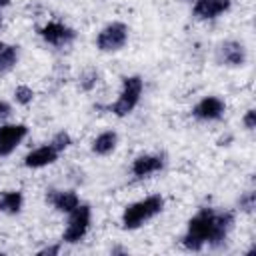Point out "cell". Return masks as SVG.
Wrapping results in <instances>:
<instances>
[{
  "label": "cell",
  "mask_w": 256,
  "mask_h": 256,
  "mask_svg": "<svg viewBox=\"0 0 256 256\" xmlns=\"http://www.w3.org/2000/svg\"><path fill=\"white\" fill-rule=\"evenodd\" d=\"M236 226V212L228 208L200 206L186 222L180 236V246L186 252L220 250L226 246Z\"/></svg>",
  "instance_id": "1"
},
{
  "label": "cell",
  "mask_w": 256,
  "mask_h": 256,
  "mask_svg": "<svg viewBox=\"0 0 256 256\" xmlns=\"http://www.w3.org/2000/svg\"><path fill=\"white\" fill-rule=\"evenodd\" d=\"M164 208H166V198L158 192L148 194L144 198H138V200L124 206V210L120 214V226L126 232L140 230L142 226H146L148 222L158 218L164 212Z\"/></svg>",
  "instance_id": "2"
},
{
  "label": "cell",
  "mask_w": 256,
  "mask_h": 256,
  "mask_svg": "<svg viewBox=\"0 0 256 256\" xmlns=\"http://www.w3.org/2000/svg\"><path fill=\"white\" fill-rule=\"evenodd\" d=\"M142 96H144V78L140 74H124L120 78L118 96L114 98V102L106 106V112H110L116 118H126L138 108Z\"/></svg>",
  "instance_id": "3"
},
{
  "label": "cell",
  "mask_w": 256,
  "mask_h": 256,
  "mask_svg": "<svg viewBox=\"0 0 256 256\" xmlns=\"http://www.w3.org/2000/svg\"><path fill=\"white\" fill-rule=\"evenodd\" d=\"M130 42V26L122 20H110L104 24L94 38V46L102 54H116L122 52Z\"/></svg>",
  "instance_id": "4"
},
{
  "label": "cell",
  "mask_w": 256,
  "mask_h": 256,
  "mask_svg": "<svg viewBox=\"0 0 256 256\" xmlns=\"http://www.w3.org/2000/svg\"><path fill=\"white\" fill-rule=\"evenodd\" d=\"M90 226H92V206L88 202H80L70 214H66V224L60 242L68 246L80 244L90 232Z\"/></svg>",
  "instance_id": "5"
},
{
  "label": "cell",
  "mask_w": 256,
  "mask_h": 256,
  "mask_svg": "<svg viewBox=\"0 0 256 256\" xmlns=\"http://www.w3.org/2000/svg\"><path fill=\"white\" fill-rule=\"evenodd\" d=\"M38 36L46 46H52L56 50L70 48L78 40L76 28L62 20H46L42 26H38Z\"/></svg>",
  "instance_id": "6"
},
{
  "label": "cell",
  "mask_w": 256,
  "mask_h": 256,
  "mask_svg": "<svg viewBox=\"0 0 256 256\" xmlns=\"http://www.w3.org/2000/svg\"><path fill=\"white\" fill-rule=\"evenodd\" d=\"M216 62L224 68H244L248 64V48L244 42L236 38L222 40L216 46Z\"/></svg>",
  "instance_id": "7"
},
{
  "label": "cell",
  "mask_w": 256,
  "mask_h": 256,
  "mask_svg": "<svg viewBox=\"0 0 256 256\" xmlns=\"http://www.w3.org/2000/svg\"><path fill=\"white\" fill-rule=\"evenodd\" d=\"M168 160L162 152H144L132 158L130 162V176L134 180H146L160 174L166 168Z\"/></svg>",
  "instance_id": "8"
},
{
  "label": "cell",
  "mask_w": 256,
  "mask_h": 256,
  "mask_svg": "<svg viewBox=\"0 0 256 256\" xmlns=\"http://www.w3.org/2000/svg\"><path fill=\"white\" fill-rule=\"evenodd\" d=\"M226 114V102L224 98L216 96V94H208L202 96L192 108H190V116L196 122L202 124H212V122H220Z\"/></svg>",
  "instance_id": "9"
},
{
  "label": "cell",
  "mask_w": 256,
  "mask_h": 256,
  "mask_svg": "<svg viewBox=\"0 0 256 256\" xmlns=\"http://www.w3.org/2000/svg\"><path fill=\"white\" fill-rule=\"evenodd\" d=\"M30 128L24 122H4L0 124V158L12 156L28 138Z\"/></svg>",
  "instance_id": "10"
},
{
  "label": "cell",
  "mask_w": 256,
  "mask_h": 256,
  "mask_svg": "<svg viewBox=\"0 0 256 256\" xmlns=\"http://www.w3.org/2000/svg\"><path fill=\"white\" fill-rule=\"evenodd\" d=\"M232 0H194L190 14L196 22H214L232 10Z\"/></svg>",
  "instance_id": "11"
},
{
  "label": "cell",
  "mask_w": 256,
  "mask_h": 256,
  "mask_svg": "<svg viewBox=\"0 0 256 256\" xmlns=\"http://www.w3.org/2000/svg\"><path fill=\"white\" fill-rule=\"evenodd\" d=\"M44 202L58 214H70L82 200L74 188H48L44 194Z\"/></svg>",
  "instance_id": "12"
},
{
  "label": "cell",
  "mask_w": 256,
  "mask_h": 256,
  "mask_svg": "<svg viewBox=\"0 0 256 256\" xmlns=\"http://www.w3.org/2000/svg\"><path fill=\"white\" fill-rule=\"evenodd\" d=\"M58 158H60V152L50 142H44V144H38V146L30 148L24 154L22 164L28 170H42V168H48V166L56 164Z\"/></svg>",
  "instance_id": "13"
},
{
  "label": "cell",
  "mask_w": 256,
  "mask_h": 256,
  "mask_svg": "<svg viewBox=\"0 0 256 256\" xmlns=\"http://www.w3.org/2000/svg\"><path fill=\"white\" fill-rule=\"evenodd\" d=\"M118 144H120V136H118V132L112 130V128H108V130L98 132V134L92 138V142H90V152H92L94 156L106 158V156H110V154L116 152Z\"/></svg>",
  "instance_id": "14"
},
{
  "label": "cell",
  "mask_w": 256,
  "mask_h": 256,
  "mask_svg": "<svg viewBox=\"0 0 256 256\" xmlns=\"http://www.w3.org/2000/svg\"><path fill=\"white\" fill-rule=\"evenodd\" d=\"M24 210V192L16 188L0 190V214L18 216Z\"/></svg>",
  "instance_id": "15"
},
{
  "label": "cell",
  "mask_w": 256,
  "mask_h": 256,
  "mask_svg": "<svg viewBox=\"0 0 256 256\" xmlns=\"http://www.w3.org/2000/svg\"><path fill=\"white\" fill-rule=\"evenodd\" d=\"M20 62V46L0 40V76L10 74Z\"/></svg>",
  "instance_id": "16"
},
{
  "label": "cell",
  "mask_w": 256,
  "mask_h": 256,
  "mask_svg": "<svg viewBox=\"0 0 256 256\" xmlns=\"http://www.w3.org/2000/svg\"><path fill=\"white\" fill-rule=\"evenodd\" d=\"M76 84H78V90L80 92H92L100 84V72H98V68H94V66L84 68L78 74V82Z\"/></svg>",
  "instance_id": "17"
},
{
  "label": "cell",
  "mask_w": 256,
  "mask_h": 256,
  "mask_svg": "<svg viewBox=\"0 0 256 256\" xmlns=\"http://www.w3.org/2000/svg\"><path fill=\"white\" fill-rule=\"evenodd\" d=\"M34 98H36V92H34V88L28 86V84H18V86L12 90V102H14L16 106L26 108V106H30V104L34 102Z\"/></svg>",
  "instance_id": "18"
},
{
  "label": "cell",
  "mask_w": 256,
  "mask_h": 256,
  "mask_svg": "<svg viewBox=\"0 0 256 256\" xmlns=\"http://www.w3.org/2000/svg\"><path fill=\"white\" fill-rule=\"evenodd\" d=\"M256 208V192L250 188V190H244L240 192L238 200H236V210L240 214H252Z\"/></svg>",
  "instance_id": "19"
},
{
  "label": "cell",
  "mask_w": 256,
  "mask_h": 256,
  "mask_svg": "<svg viewBox=\"0 0 256 256\" xmlns=\"http://www.w3.org/2000/svg\"><path fill=\"white\" fill-rule=\"evenodd\" d=\"M60 154H64L68 148H72V144H74V138H72V134L68 132V130H58V132H54L52 134V138L48 140Z\"/></svg>",
  "instance_id": "20"
},
{
  "label": "cell",
  "mask_w": 256,
  "mask_h": 256,
  "mask_svg": "<svg viewBox=\"0 0 256 256\" xmlns=\"http://www.w3.org/2000/svg\"><path fill=\"white\" fill-rule=\"evenodd\" d=\"M240 124H242V128H244L246 132H254V130H256V110H254V108H248V110L242 114Z\"/></svg>",
  "instance_id": "21"
},
{
  "label": "cell",
  "mask_w": 256,
  "mask_h": 256,
  "mask_svg": "<svg viewBox=\"0 0 256 256\" xmlns=\"http://www.w3.org/2000/svg\"><path fill=\"white\" fill-rule=\"evenodd\" d=\"M12 114H14V104L6 98H0V124L10 122Z\"/></svg>",
  "instance_id": "22"
},
{
  "label": "cell",
  "mask_w": 256,
  "mask_h": 256,
  "mask_svg": "<svg viewBox=\"0 0 256 256\" xmlns=\"http://www.w3.org/2000/svg\"><path fill=\"white\" fill-rule=\"evenodd\" d=\"M62 250V242H54V244H46L42 248L36 250V256H58Z\"/></svg>",
  "instance_id": "23"
},
{
  "label": "cell",
  "mask_w": 256,
  "mask_h": 256,
  "mask_svg": "<svg viewBox=\"0 0 256 256\" xmlns=\"http://www.w3.org/2000/svg\"><path fill=\"white\" fill-rule=\"evenodd\" d=\"M110 252H112V254H128V250H126V248H120V246H116V248H112Z\"/></svg>",
  "instance_id": "24"
},
{
  "label": "cell",
  "mask_w": 256,
  "mask_h": 256,
  "mask_svg": "<svg viewBox=\"0 0 256 256\" xmlns=\"http://www.w3.org/2000/svg\"><path fill=\"white\" fill-rule=\"evenodd\" d=\"M12 4V0H0V10H4V8H8Z\"/></svg>",
  "instance_id": "25"
},
{
  "label": "cell",
  "mask_w": 256,
  "mask_h": 256,
  "mask_svg": "<svg viewBox=\"0 0 256 256\" xmlns=\"http://www.w3.org/2000/svg\"><path fill=\"white\" fill-rule=\"evenodd\" d=\"M2 24H4V18H2V10H0V28H2Z\"/></svg>",
  "instance_id": "26"
}]
</instances>
